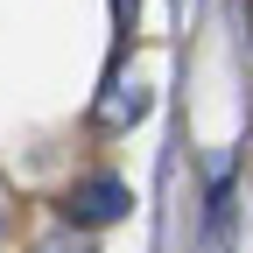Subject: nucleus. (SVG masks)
Here are the masks:
<instances>
[{
    "label": "nucleus",
    "mask_w": 253,
    "mask_h": 253,
    "mask_svg": "<svg viewBox=\"0 0 253 253\" xmlns=\"http://www.w3.org/2000/svg\"><path fill=\"white\" fill-rule=\"evenodd\" d=\"M126 204H134V190H126L120 176H78L71 190H63V218L71 225H84V232H99V225H120L126 218Z\"/></svg>",
    "instance_id": "obj_1"
},
{
    "label": "nucleus",
    "mask_w": 253,
    "mask_h": 253,
    "mask_svg": "<svg viewBox=\"0 0 253 253\" xmlns=\"http://www.w3.org/2000/svg\"><path fill=\"white\" fill-rule=\"evenodd\" d=\"M141 113H148V99H141V84L126 91V78L113 71V78H106V99H99V113H91V120H99V134H120V126H134Z\"/></svg>",
    "instance_id": "obj_2"
},
{
    "label": "nucleus",
    "mask_w": 253,
    "mask_h": 253,
    "mask_svg": "<svg viewBox=\"0 0 253 253\" xmlns=\"http://www.w3.org/2000/svg\"><path fill=\"white\" fill-rule=\"evenodd\" d=\"M36 253H99V246H91V232H84V225H71V218H63L49 239H36Z\"/></svg>",
    "instance_id": "obj_3"
},
{
    "label": "nucleus",
    "mask_w": 253,
    "mask_h": 253,
    "mask_svg": "<svg viewBox=\"0 0 253 253\" xmlns=\"http://www.w3.org/2000/svg\"><path fill=\"white\" fill-rule=\"evenodd\" d=\"M7 225H14V204H7V190H0V239H7Z\"/></svg>",
    "instance_id": "obj_4"
},
{
    "label": "nucleus",
    "mask_w": 253,
    "mask_h": 253,
    "mask_svg": "<svg viewBox=\"0 0 253 253\" xmlns=\"http://www.w3.org/2000/svg\"><path fill=\"white\" fill-rule=\"evenodd\" d=\"M246 28H253V0H246Z\"/></svg>",
    "instance_id": "obj_5"
}]
</instances>
